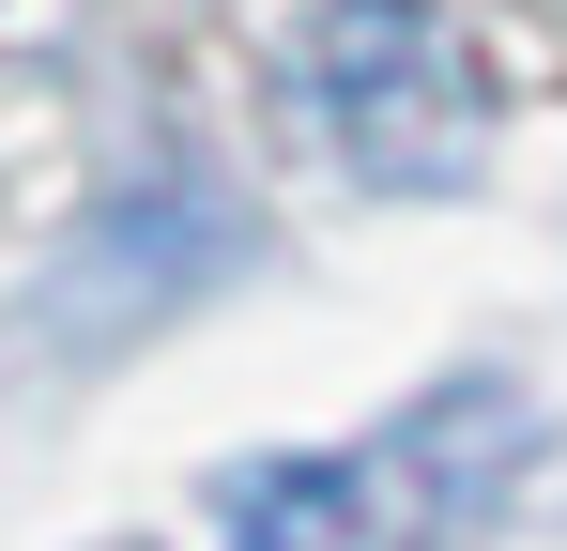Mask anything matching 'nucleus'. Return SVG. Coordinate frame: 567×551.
<instances>
[{"label":"nucleus","instance_id":"1","mask_svg":"<svg viewBox=\"0 0 567 551\" xmlns=\"http://www.w3.org/2000/svg\"><path fill=\"white\" fill-rule=\"evenodd\" d=\"M291 92L369 184H461L491 138V92L430 0H322L291 31Z\"/></svg>","mask_w":567,"mask_h":551}]
</instances>
